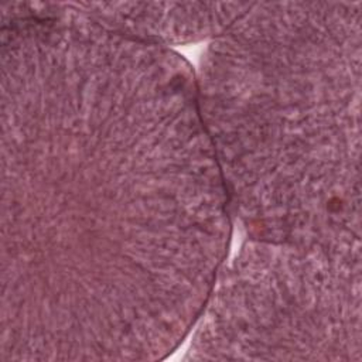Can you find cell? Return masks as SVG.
<instances>
[{
  "instance_id": "1",
  "label": "cell",
  "mask_w": 362,
  "mask_h": 362,
  "mask_svg": "<svg viewBox=\"0 0 362 362\" xmlns=\"http://www.w3.org/2000/svg\"><path fill=\"white\" fill-rule=\"evenodd\" d=\"M362 1H266L204 51L198 100L233 218L361 255Z\"/></svg>"
},
{
  "instance_id": "2",
  "label": "cell",
  "mask_w": 362,
  "mask_h": 362,
  "mask_svg": "<svg viewBox=\"0 0 362 362\" xmlns=\"http://www.w3.org/2000/svg\"><path fill=\"white\" fill-rule=\"evenodd\" d=\"M194 361H362V257L247 239L192 329Z\"/></svg>"
},
{
  "instance_id": "3",
  "label": "cell",
  "mask_w": 362,
  "mask_h": 362,
  "mask_svg": "<svg viewBox=\"0 0 362 362\" xmlns=\"http://www.w3.org/2000/svg\"><path fill=\"white\" fill-rule=\"evenodd\" d=\"M72 11L120 35L171 47L215 38L250 6L239 1H68Z\"/></svg>"
}]
</instances>
